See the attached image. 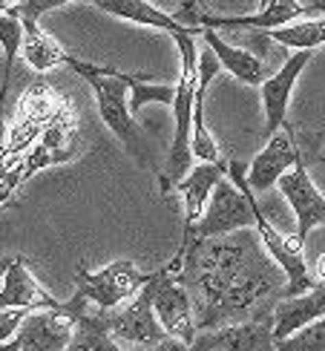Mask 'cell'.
Segmentation results:
<instances>
[{
	"instance_id": "15",
	"label": "cell",
	"mask_w": 325,
	"mask_h": 351,
	"mask_svg": "<svg viewBox=\"0 0 325 351\" xmlns=\"http://www.w3.org/2000/svg\"><path fill=\"white\" fill-rule=\"evenodd\" d=\"M55 308L58 300L29 271L26 256H14L0 282V308Z\"/></svg>"
},
{
	"instance_id": "7",
	"label": "cell",
	"mask_w": 325,
	"mask_h": 351,
	"mask_svg": "<svg viewBox=\"0 0 325 351\" xmlns=\"http://www.w3.org/2000/svg\"><path fill=\"white\" fill-rule=\"evenodd\" d=\"M153 280V274H144L130 259H115L101 271H75V294L90 300L98 308H118L132 300L139 291Z\"/></svg>"
},
{
	"instance_id": "10",
	"label": "cell",
	"mask_w": 325,
	"mask_h": 351,
	"mask_svg": "<svg viewBox=\"0 0 325 351\" xmlns=\"http://www.w3.org/2000/svg\"><path fill=\"white\" fill-rule=\"evenodd\" d=\"M311 58H314V49H297L274 75H268L259 84L262 107H265V138L274 136L276 130L288 121L291 93H293V86H297V81H300V75L305 72Z\"/></svg>"
},
{
	"instance_id": "18",
	"label": "cell",
	"mask_w": 325,
	"mask_h": 351,
	"mask_svg": "<svg viewBox=\"0 0 325 351\" xmlns=\"http://www.w3.org/2000/svg\"><path fill=\"white\" fill-rule=\"evenodd\" d=\"M199 38L216 52L219 64L225 66L236 81H242V84H248V86H259L265 78H268V66H265V61H262L259 55L233 47V43H228L225 38L216 32V29L202 26V35H199Z\"/></svg>"
},
{
	"instance_id": "1",
	"label": "cell",
	"mask_w": 325,
	"mask_h": 351,
	"mask_svg": "<svg viewBox=\"0 0 325 351\" xmlns=\"http://www.w3.org/2000/svg\"><path fill=\"white\" fill-rule=\"evenodd\" d=\"M179 256L182 268L176 274L193 294L199 331L274 311L285 294V271L256 239L254 228L193 239Z\"/></svg>"
},
{
	"instance_id": "8",
	"label": "cell",
	"mask_w": 325,
	"mask_h": 351,
	"mask_svg": "<svg viewBox=\"0 0 325 351\" xmlns=\"http://www.w3.org/2000/svg\"><path fill=\"white\" fill-rule=\"evenodd\" d=\"M317 147L320 141H305L297 136V130H293L288 121L276 130L274 136H268V144H265V150L256 153V158L250 162L248 167V184L256 190V193H265V190L276 187L279 176L285 170H291L297 162H308V158L317 156Z\"/></svg>"
},
{
	"instance_id": "3",
	"label": "cell",
	"mask_w": 325,
	"mask_h": 351,
	"mask_svg": "<svg viewBox=\"0 0 325 351\" xmlns=\"http://www.w3.org/2000/svg\"><path fill=\"white\" fill-rule=\"evenodd\" d=\"M196 32L173 35V43L179 47L182 55V72L173 95V141L165 170L158 173L161 193H170L176 182H182L187 170L193 167V150H190V136H193V101H196V84H199V49H196Z\"/></svg>"
},
{
	"instance_id": "26",
	"label": "cell",
	"mask_w": 325,
	"mask_h": 351,
	"mask_svg": "<svg viewBox=\"0 0 325 351\" xmlns=\"http://www.w3.org/2000/svg\"><path fill=\"white\" fill-rule=\"evenodd\" d=\"M21 0H0V14H6V12H14V6H18Z\"/></svg>"
},
{
	"instance_id": "24",
	"label": "cell",
	"mask_w": 325,
	"mask_h": 351,
	"mask_svg": "<svg viewBox=\"0 0 325 351\" xmlns=\"http://www.w3.org/2000/svg\"><path fill=\"white\" fill-rule=\"evenodd\" d=\"M64 3H72V0H21V3L14 6V14H21V18L40 21L47 12H52V9H61Z\"/></svg>"
},
{
	"instance_id": "28",
	"label": "cell",
	"mask_w": 325,
	"mask_h": 351,
	"mask_svg": "<svg viewBox=\"0 0 325 351\" xmlns=\"http://www.w3.org/2000/svg\"><path fill=\"white\" fill-rule=\"evenodd\" d=\"M12 259H14V256H3V259H0V282H3V274H6V268H9Z\"/></svg>"
},
{
	"instance_id": "12",
	"label": "cell",
	"mask_w": 325,
	"mask_h": 351,
	"mask_svg": "<svg viewBox=\"0 0 325 351\" xmlns=\"http://www.w3.org/2000/svg\"><path fill=\"white\" fill-rule=\"evenodd\" d=\"M72 340V319L58 311V308H32L21 328L14 331V337L3 348H18V351H58V348H69Z\"/></svg>"
},
{
	"instance_id": "25",
	"label": "cell",
	"mask_w": 325,
	"mask_h": 351,
	"mask_svg": "<svg viewBox=\"0 0 325 351\" xmlns=\"http://www.w3.org/2000/svg\"><path fill=\"white\" fill-rule=\"evenodd\" d=\"M314 276H317V282H325V254H320V256H317Z\"/></svg>"
},
{
	"instance_id": "17",
	"label": "cell",
	"mask_w": 325,
	"mask_h": 351,
	"mask_svg": "<svg viewBox=\"0 0 325 351\" xmlns=\"http://www.w3.org/2000/svg\"><path fill=\"white\" fill-rule=\"evenodd\" d=\"M95 9L112 14V18H121V21H130V23L150 26V29H158V32H167L170 38L182 35V32L202 35V26L182 23L176 14L161 12L156 3H150V0H95Z\"/></svg>"
},
{
	"instance_id": "29",
	"label": "cell",
	"mask_w": 325,
	"mask_h": 351,
	"mask_svg": "<svg viewBox=\"0 0 325 351\" xmlns=\"http://www.w3.org/2000/svg\"><path fill=\"white\" fill-rule=\"evenodd\" d=\"M271 3V0H259V6H268Z\"/></svg>"
},
{
	"instance_id": "23",
	"label": "cell",
	"mask_w": 325,
	"mask_h": 351,
	"mask_svg": "<svg viewBox=\"0 0 325 351\" xmlns=\"http://www.w3.org/2000/svg\"><path fill=\"white\" fill-rule=\"evenodd\" d=\"M29 311H32V308H23V305H18V308H0V348H3L14 337V331L21 328L23 317Z\"/></svg>"
},
{
	"instance_id": "20",
	"label": "cell",
	"mask_w": 325,
	"mask_h": 351,
	"mask_svg": "<svg viewBox=\"0 0 325 351\" xmlns=\"http://www.w3.org/2000/svg\"><path fill=\"white\" fill-rule=\"evenodd\" d=\"M0 47H3V78H0V112H3L6 95H9V81L14 72V58L23 47V18L14 12L0 14Z\"/></svg>"
},
{
	"instance_id": "27",
	"label": "cell",
	"mask_w": 325,
	"mask_h": 351,
	"mask_svg": "<svg viewBox=\"0 0 325 351\" xmlns=\"http://www.w3.org/2000/svg\"><path fill=\"white\" fill-rule=\"evenodd\" d=\"M3 144H6V119L0 112V153H3Z\"/></svg>"
},
{
	"instance_id": "13",
	"label": "cell",
	"mask_w": 325,
	"mask_h": 351,
	"mask_svg": "<svg viewBox=\"0 0 325 351\" xmlns=\"http://www.w3.org/2000/svg\"><path fill=\"white\" fill-rule=\"evenodd\" d=\"M190 348H276L274 337V311L228 323L219 328L199 331Z\"/></svg>"
},
{
	"instance_id": "5",
	"label": "cell",
	"mask_w": 325,
	"mask_h": 351,
	"mask_svg": "<svg viewBox=\"0 0 325 351\" xmlns=\"http://www.w3.org/2000/svg\"><path fill=\"white\" fill-rule=\"evenodd\" d=\"M242 228H256L254 204H250L248 193L233 179H219V184L213 187L210 202H208V208H204L202 219L190 230H184L182 245H179V254L193 239L225 237V233L242 230Z\"/></svg>"
},
{
	"instance_id": "4",
	"label": "cell",
	"mask_w": 325,
	"mask_h": 351,
	"mask_svg": "<svg viewBox=\"0 0 325 351\" xmlns=\"http://www.w3.org/2000/svg\"><path fill=\"white\" fill-rule=\"evenodd\" d=\"M182 268V256L176 254L170 259V265H165L161 271L153 274L150 288H153V308L161 328H165L173 340H179L184 348L193 346L199 326H196V305H193V294L190 288L179 280Z\"/></svg>"
},
{
	"instance_id": "9",
	"label": "cell",
	"mask_w": 325,
	"mask_h": 351,
	"mask_svg": "<svg viewBox=\"0 0 325 351\" xmlns=\"http://www.w3.org/2000/svg\"><path fill=\"white\" fill-rule=\"evenodd\" d=\"M276 190L288 199L293 216H297V237L305 239L314 228L325 225V196L314 184L311 173H308V162H297L291 170L279 176Z\"/></svg>"
},
{
	"instance_id": "14",
	"label": "cell",
	"mask_w": 325,
	"mask_h": 351,
	"mask_svg": "<svg viewBox=\"0 0 325 351\" xmlns=\"http://www.w3.org/2000/svg\"><path fill=\"white\" fill-rule=\"evenodd\" d=\"M317 317H325V282H317L314 288L302 291V294L279 297L274 305V337L276 348L285 337H291L293 331H300L302 326L314 323Z\"/></svg>"
},
{
	"instance_id": "6",
	"label": "cell",
	"mask_w": 325,
	"mask_h": 351,
	"mask_svg": "<svg viewBox=\"0 0 325 351\" xmlns=\"http://www.w3.org/2000/svg\"><path fill=\"white\" fill-rule=\"evenodd\" d=\"M110 334L118 346H141V348H184L179 340L161 328L156 308H153V288L147 282L132 302H124L118 308H107Z\"/></svg>"
},
{
	"instance_id": "2",
	"label": "cell",
	"mask_w": 325,
	"mask_h": 351,
	"mask_svg": "<svg viewBox=\"0 0 325 351\" xmlns=\"http://www.w3.org/2000/svg\"><path fill=\"white\" fill-rule=\"evenodd\" d=\"M61 66H69L72 72H78V75L86 81V86L93 90L101 121L124 141V147L132 156L150 165L153 156H150V150H147L144 133H141L139 121L132 119V110H130L132 81L150 78V75H147V72H121V69H112V66H98V64H90V61H81V58L69 55V52H64Z\"/></svg>"
},
{
	"instance_id": "11",
	"label": "cell",
	"mask_w": 325,
	"mask_h": 351,
	"mask_svg": "<svg viewBox=\"0 0 325 351\" xmlns=\"http://www.w3.org/2000/svg\"><path fill=\"white\" fill-rule=\"evenodd\" d=\"M58 311H64L72 319V351H104V348H121L118 340L110 334L107 308H98L90 300L72 294L67 302L58 300Z\"/></svg>"
},
{
	"instance_id": "22",
	"label": "cell",
	"mask_w": 325,
	"mask_h": 351,
	"mask_svg": "<svg viewBox=\"0 0 325 351\" xmlns=\"http://www.w3.org/2000/svg\"><path fill=\"white\" fill-rule=\"evenodd\" d=\"M279 348H311V351H325V317H317L314 323L302 326L300 331H293L291 337H285L279 343Z\"/></svg>"
},
{
	"instance_id": "21",
	"label": "cell",
	"mask_w": 325,
	"mask_h": 351,
	"mask_svg": "<svg viewBox=\"0 0 325 351\" xmlns=\"http://www.w3.org/2000/svg\"><path fill=\"white\" fill-rule=\"evenodd\" d=\"M173 95H176V84H147V78H136L130 86V110L136 115L144 104H165L173 107Z\"/></svg>"
},
{
	"instance_id": "19",
	"label": "cell",
	"mask_w": 325,
	"mask_h": 351,
	"mask_svg": "<svg viewBox=\"0 0 325 351\" xmlns=\"http://www.w3.org/2000/svg\"><path fill=\"white\" fill-rule=\"evenodd\" d=\"M271 40L282 43V47H291V49H317L325 43V14L322 18H297L285 26H276V29H268Z\"/></svg>"
},
{
	"instance_id": "16",
	"label": "cell",
	"mask_w": 325,
	"mask_h": 351,
	"mask_svg": "<svg viewBox=\"0 0 325 351\" xmlns=\"http://www.w3.org/2000/svg\"><path fill=\"white\" fill-rule=\"evenodd\" d=\"M225 176H228L225 162H202V165L190 167L182 182H176L173 190H179L184 199V230H190L202 219L204 208H208V202H210L213 187L219 184V179H225Z\"/></svg>"
}]
</instances>
